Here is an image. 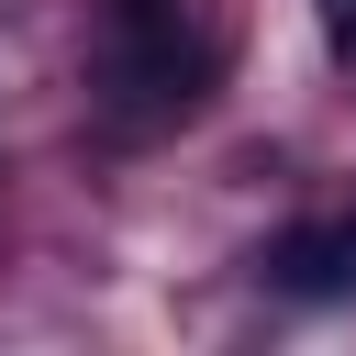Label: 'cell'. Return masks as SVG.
Listing matches in <instances>:
<instances>
[{"label":"cell","mask_w":356,"mask_h":356,"mask_svg":"<svg viewBox=\"0 0 356 356\" xmlns=\"http://www.w3.org/2000/svg\"><path fill=\"white\" fill-rule=\"evenodd\" d=\"M256 267H267V289H289V300H356V211H345V222H289Z\"/></svg>","instance_id":"6da1fadb"},{"label":"cell","mask_w":356,"mask_h":356,"mask_svg":"<svg viewBox=\"0 0 356 356\" xmlns=\"http://www.w3.org/2000/svg\"><path fill=\"white\" fill-rule=\"evenodd\" d=\"M312 11H323V44H334V56L356 67V0H312Z\"/></svg>","instance_id":"7a4b0ae2"}]
</instances>
